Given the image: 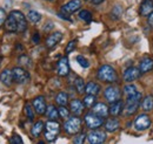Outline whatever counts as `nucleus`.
<instances>
[{"instance_id": "obj_31", "label": "nucleus", "mask_w": 153, "mask_h": 144, "mask_svg": "<svg viewBox=\"0 0 153 144\" xmlns=\"http://www.w3.org/2000/svg\"><path fill=\"white\" fill-rule=\"evenodd\" d=\"M24 111H25L26 117H27L30 121H33V120H34V112H36V111H34V109H33L31 103H26V104H25Z\"/></svg>"}, {"instance_id": "obj_6", "label": "nucleus", "mask_w": 153, "mask_h": 144, "mask_svg": "<svg viewBox=\"0 0 153 144\" xmlns=\"http://www.w3.org/2000/svg\"><path fill=\"white\" fill-rule=\"evenodd\" d=\"M12 76H13V82L17 84H26L31 79L30 73L22 67H14L12 69Z\"/></svg>"}, {"instance_id": "obj_28", "label": "nucleus", "mask_w": 153, "mask_h": 144, "mask_svg": "<svg viewBox=\"0 0 153 144\" xmlns=\"http://www.w3.org/2000/svg\"><path fill=\"white\" fill-rule=\"evenodd\" d=\"M96 102H97L96 95H91V94H87L84 97V100H82V103H84V106L86 108H92L96 104Z\"/></svg>"}, {"instance_id": "obj_19", "label": "nucleus", "mask_w": 153, "mask_h": 144, "mask_svg": "<svg viewBox=\"0 0 153 144\" xmlns=\"http://www.w3.org/2000/svg\"><path fill=\"white\" fill-rule=\"evenodd\" d=\"M152 69H153V59L144 57V59L139 62V71H140V74H146V73L151 72Z\"/></svg>"}, {"instance_id": "obj_18", "label": "nucleus", "mask_w": 153, "mask_h": 144, "mask_svg": "<svg viewBox=\"0 0 153 144\" xmlns=\"http://www.w3.org/2000/svg\"><path fill=\"white\" fill-rule=\"evenodd\" d=\"M153 11V0H143L139 7V13L141 17H147Z\"/></svg>"}, {"instance_id": "obj_35", "label": "nucleus", "mask_w": 153, "mask_h": 144, "mask_svg": "<svg viewBox=\"0 0 153 144\" xmlns=\"http://www.w3.org/2000/svg\"><path fill=\"white\" fill-rule=\"evenodd\" d=\"M137 91H138V90H137V87H135L134 84H131V83H128V84H126V86L124 87V94H125L126 96L133 95Z\"/></svg>"}, {"instance_id": "obj_47", "label": "nucleus", "mask_w": 153, "mask_h": 144, "mask_svg": "<svg viewBox=\"0 0 153 144\" xmlns=\"http://www.w3.org/2000/svg\"><path fill=\"white\" fill-rule=\"evenodd\" d=\"M85 1H87V0H85Z\"/></svg>"}, {"instance_id": "obj_41", "label": "nucleus", "mask_w": 153, "mask_h": 144, "mask_svg": "<svg viewBox=\"0 0 153 144\" xmlns=\"http://www.w3.org/2000/svg\"><path fill=\"white\" fill-rule=\"evenodd\" d=\"M6 12H5V10H2V8H0V28L2 27V25L5 24V20H6Z\"/></svg>"}, {"instance_id": "obj_11", "label": "nucleus", "mask_w": 153, "mask_h": 144, "mask_svg": "<svg viewBox=\"0 0 153 144\" xmlns=\"http://www.w3.org/2000/svg\"><path fill=\"white\" fill-rule=\"evenodd\" d=\"M80 8H81V0H71L61 7V13L70 15L78 12Z\"/></svg>"}, {"instance_id": "obj_22", "label": "nucleus", "mask_w": 153, "mask_h": 144, "mask_svg": "<svg viewBox=\"0 0 153 144\" xmlns=\"http://www.w3.org/2000/svg\"><path fill=\"white\" fill-rule=\"evenodd\" d=\"M104 126L107 132H115L120 128V123L117 118H108L106 122H104Z\"/></svg>"}, {"instance_id": "obj_42", "label": "nucleus", "mask_w": 153, "mask_h": 144, "mask_svg": "<svg viewBox=\"0 0 153 144\" xmlns=\"http://www.w3.org/2000/svg\"><path fill=\"white\" fill-rule=\"evenodd\" d=\"M32 42L34 45H38L39 42H40V34L39 33H34L33 34V36H32Z\"/></svg>"}, {"instance_id": "obj_48", "label": "nucleus", "mask_w": 153, "mask_h": 144, "mask_svg": "<svg viewBox=\"0 0 153 144\" xmlns=\"http://www.w3.org/2000/svg\"><path fill=\"white\" fill-rule=\"evenodd\" d=\"M0 61H1V59H0Z\"/></svg>"}, {"instance_id": "obj_27", "label": "nucleus", "mask_w": 153, "mask_h": 144, "mask_svg": "<svg viewBox=\"0 0 153 144\" xmlns=\"http://www.w3.org/2000/svg\"><path fill=\"white\" fill-rule=\"evenodd\" d=\"M56 103L58 106H66L68 103V95L65 91H60L58 93L56 96Z\"/></svg>"}, {"instance_id": "obj_26", "label": "nucleus", "mask_w": 153, "mask_h": 144, "mask_svg": "<svg viewBox=\"0 0 153 144\" xmlns=\"http://www.w3.org/2000/svg\"><path fill=\"white\" fill-rule=\"evenodd\" d=\"M45 115H46V117H47L48 120H57L58 117H59L58 109L56 108L53 104H51V106H48V107L46 108Z\"/></svg>"}, {"instance_id": "obj_40", "label": "nucleus", "mask_w": 153, "mask_h": 144, "mask_svg": "<svg viewBox=\"0 0 153 144\" xmlns=\"http://www.w3.org/2000/svg\"><path fill=\"white\" fill-rule=\"evenodd\" d=\"M10 142H11L12 144H22L24 143V141L21 140V137H20L19 135H13V136L11 137Z\"/></svg>"}, {"instance_id": "obj_23", "label": "nucleus", "mask_w": 153, "mask_h": 144, "mask_svg": "<svg viewBox=\"0 0 153 144\" xmlns=\"http://www.w3.org/2000/svg\"><path fill=\"white\" fill-rule=\"evenodd\" d=\"M100 90H101V88L97 82L91 81L87 84H85V93L86 94H91V95H96L97 96L100 93Z\"/></svg>"}, {"instance_id": "obj_4", "label": "nucleus", "mask_w": 153, "mask_h": 144, "mask_svg": "<svg viewBox=\"0 0 153 144\" xmlns=\"http://www.w3.org/2000/svg\"><path fill=\"white\" fill-rule=\"evenodd\" d=\"M59 132H60V124L56 120H48V122L45 124V129H44L45 140L47 142H54L57 140Z\"/></svg>"}, {"instance_id": "obj_17", "label": "nucleus", "mask_w": 153, "mask_h": 144, "mask_svg": "<svg viewBox=\"0 0 153 144\" xmlns=\"http://www.w3.org/2000/svg\"><path fill=\"white\" fill-rule=\"evenodd\" d=\"M92 111L97 114L98 116H100V117H102V118H105V117H107L108 116V114H110V111H108V107L105 104V103H102V102H99V103H97L92 107Z\"/></svg>"}, {"instance_id": "obj_8", "label": "nucleus", "mask_w": 153, "mask_h": 144, "mask_svg": "<svg viewBox=\"0 0 153 144\" xmlns=\"http://www.w3.org/2000/svg\"><path fill=\"white\" fill-rule=\"evenodd\" d=\"M87 142L91 144H101L106 141V132L101 130L92 129L87 135H86Z\"/></svg>"}, {"instance_id": "obj_21", "label": "nucleus", "mask_w": 153, "mask_h": 144, "mask_svg": "<svg viewBox=\"0 0 153 144\" xmlns=\"http://www.w3.org/2000/svg\"><path fill=\"white\" fill-rule=\"evenodd\" d=\"M124 110V102L121 100H118L113 103H111L110 108H108V111L112 116H119Z\"/></svg>"}, {"instance_id": "obj_29", "label": "nucleus", "mask_w": 153, "mask_h": 144, "mask_svg": "<svg viewBox=\"0 0 153 144\" xmlns=\"http://www.w3.org/2000/svg\"><path fill=\"white\" fill-rule=\"evenodd\" d=\"M74 88H76V93L80 94V95L85 93V82H84V80H82L81 77H79V76H76V81H74Z\"/></svg>"}, {"instance_id": "obj_5", "label": "nucleus", "mask_w": 153, "mask_h": 144, "mask_svg": "<svg viewBox=\"0 0 153 144\" xmlns=\"http://www.w3.org/2000/svg\"><path fill=\"white\" fill-rule=\"evenodd\" d=\"M81 126H82V122L78 116H72L66 118L65 123H64V130L67 135H76L78 132L81 131Z\"/></svg>"}, {"instance_id": "obj_37", "label": "nucleus", "mask_w": 153, "mask_h": 144, "mask_svg": "<svg viewBox=\"0 0 153 144\" xmlns=\"http://www.w3.org/2000/svg\"><path fill=\"white\" fill-rule=\"evenodd\" d=\"M76 61H78V63H79L82 68H88V67H90L88 60H87L85 56H82V55H78V56H76Z\"/></svg>"}, {"instance_id": "obj_12", "label": "nucleus", "mask_w": 153, "mask_h": 144, "mask_svg": "<svg viewBox=\"0 0 153 144\" xmlns=\"http://www.w3.org/2000/svg\"><path fill=\"white\" fill-rule=\"evenodd\" d=\"M139 77H140V71L137 67H128L123 73V80L126 83H131L135 80H138Z\"/></svg>"}, {"instance_id": "obj_16", "label": "nucleus", "mask_w": 153, "mask_h": 144, "mask_svg": "<svg viewBox=\"0 0 153 144\" xmlns=\"http://www.w3.org/2000/svg\"><path fill=\"white\" fill-rule=\"evenodd\" d=\"M84 110H85V106H84L82 101H80L78 98H74V100L71 101V103H70V111L73 115L79 116V115H81L84 112Z\"/></svg>"}, {"instance_id": "obj_30", "label": "nucleus", "mask_w": 153, "mask_h": 144, "mask_svg": "<svg viewBox=\"0 0 153 144\" xmlns=\"http://www.w3.org/2000/svg\"><path fill=\"white\" fill-rule=\"evenodd\" d=\"M78 17H79L80 20H82V21L86 22V24H88V22L92 21V13H91L90 11H87V10H81V11L79 12Z\"/></svg>"}, {"instance_id": "obj_13", "label": "nucleus", "mask_w": 153, "mask_h": 144, "mask_svg": "<svg viewBox=\"0 0 153 144\" xmlns=\"http://www.w3.org/2000/svg\"><path fill=\"white\" fill-rule=\"evenodd\" d=\"M70 63L67 56H62L57 63V74L61 77H65L70 74Z\"/></svg>"}, {"instance_id": "obj_39", "label": "nucleus", "mask_w": 153, "mask_h": 144, "mask_svg": "<svg viewBox=\"0 0 153 144\" xmlns=\"http://www.w3.org/2000/svg\"><path fill=\"white\" fill-rule=\"evenodd\" d=\"M85 140H86V135L84 134V132H78L76 134V136L73 138V143H76V144H81V143H84L85 142Z\"/></svg>"}, {"instance_id": "obj_14", "label": "nucleus", "mask_w": 153, "mask_h": 144, "mask_svg": "<svg viewBox=\"0 0 153 144\" xmlns=\"http://www.w3.org/2000/svg\"><path fill=\"white\" fill-rule=\"evenodd\" d=\"M32 107L34 109V111L38 114V115H44L46 108H47V104H46V101H45V97L44 96H37L33 102H32Z\"/></svg>"}, {"instance_id": "obj_3", "label": "nucleus", "mask_w": 153, "mask_h": 144, "mask_svg": "<svg viewBox=\"0 0 153 144\" xmlns=\"http://www.w3.org/2000/svg\"><path fill=\"white\" fill-rule=\"evenodd\" d=\"M141 98H143V95L139 91H137L133 95L126 96V104L124 107V111L126 116H132L137 112V110L140 106Z\"/></svg>"}, {"instance_id": "obj_34", "label": "nucleus", "mask_w": 153, "mask_h": 144, "mask_svg": "<svg viewBox=\"0 0 153 144\" xmlns=\"http://www.w3.org/2000/svg\"><path fill=\"white\" fill-rule=\"evenodd\" d=\"M121 14H123V8H121V6L115 5L114 7H113V10H112V12H111L112 18L114 19V20H118V19L121 17Z\"/></svg>"}, {"instance_id": "obj_7", "label": "nucleus", "mask_w": 153, "mask_h": 144, "mask_svg": "<svg viewBox=\"0 0 153 144\" xmlns=\"http://www.w3.org/2000/svg\"><path fill=\"white\" fill-rule=\"evenodd\" d=\"M84 121H85L86 126H87L88 129H91V130H92V129H98V128H100V126L104 124V122H105L102 117L98 116L93 111L87 112V114L85 115V117H84Z\"/></svg>"}, {"instance_id": "obj_38", "label": "nucleus", "mask_w": 153, "mask_h": 144, "mask_svg": "<svg viewBox=\"0 0 153 144\" xmlns=\"http://www.w3.org/2000/svg\"><path fill=\"white\" fill-rule=\"evenodd\" d=\"M76 40H71V41L67 43L66 48H65V53H66V54L72 53V52L76 49Z\"/></svg>"}, {"instance_id": "obj_46", "label": "nucleus", "mask_w": 153, "mask_h": 144, "mask_svg": "<svg viewBox=\"0 0 153 144\" xmlns=\"http://www.w3.org/2000/svg\"><path fill=\"white\" fill-rule=\"evenodd\" d=\"M47 1H52V0H47Z\"/></svg>"}, {"instance_id": "obj_1", "label": "nucleus", "mask_w": 153, "mask_h": 144, "mask_svg": "<svg viewBox=\"0 0 153 144\" xmlns=\"http://www.w3.org/2000/svg\"><path fill=\"white\" fill-rule=\"evenodd\" d=\"M5 29L8 33L19 34L27 29V19L20 11H12L5 20Z\"/></svg>"}, {"instance_id": "obj_32", "label": "nucleus", "mask_w": 153, "mask_h": 144, "mask_svg": "<svg viewBox=\"0 0 153 144\" xmlns=\"http://www.w3.org/2000/svg\"><path fill=\"white\" fill-rule=\"evenodd\" d=\"M27 19L32 24H37V22H39L41 20V14L39 12H37V11H30L27 13Z\"/></svg>"}, {"instance_id": "obj_45", "label": "nucleus", "mask_w": 153, "mask_h": 144, "mask_svg": "<svg viewBox=\"0 0 153 144\" xmlns=\"http://www.w3.org/2000/svg\"><path fill=\"white\" fill-rule=\"evenodd\" d=\"M102 1H105V0H92V2H93L94 5H99V4H101Z\"/></svg>"}, {"instance_id": "obj_36", "label": "nucleus", "mask_w": 153, "mask_h": 144, "mask_svg": "<svg viewBox=\"0 0 153 144\" xmlns=\"http://www.w3.org/2000/svg\"><path fill=\"white\" fill-rule=\"evenodd\" d=\"M18 62H19V65L25 66V67H30V66H31V59L25 54L20 55L19 59H18Z\"/></svg>"}, {"instance_id": "obj_25", "label": "nucleus", "mask_w": 153, "mask_h": 144, "mask_svg": "<svg viewBox=\"0 0 153 144\" xmlns=\"http://www.w3.org/2000/svg\"><path fill=\"white\" fill-rule=\"evenodd\" d=\"M141 108L144 111H151L153 109V95H147L141 98Z\"/></svg>"}, {"instance_id": "obj_2", "label": "nucleus", "mask_w": 153, "mask_h": 144, "mask_svg": "<svg viewBox=\"0 0 153 144\" xmlns=\"http://www.w3.org/2000/svg\"><path fill=\"white\" fill-rule=\"evenodd\" d=\"M97 77L105 83H114L118 81V74L110 65H102L97 72Z\"/></svg>"}, {"instance_id": "obj_44", "label": "nucleus", "mask_w": 153, "mask_h": 144, "mask_svg": "<svg viewBox=\"0 0 153 144\" xmlns=\"http://www.w3.org/2000/svg\"><path fill=\"white\" fill-rule=\"evenodd\" d=\"M52 28H53V22H47V26H44V31L45 32H48Z\"/></svg>"}, {"instance_id": "obj_24", "label": "nucleus", "mask_w": 153, "mask_h": 144, "mask_svg": "<svg viewBox=\"0 0 153 144\" xmlns=\"http://www.w3.org/2000/svg\"><path fill=\"white\" fill-rule=\"evenodd\" d=\"M44 129H45V123H44L42 121H38V122H36V123L33 124V126H32L31 134L33 135V137H39V136L42 134Z\"/></svg>"}, {"instance_id": "obj_9", "label": "nucleus", "mask_w": 153, "mask_h": 144, "mask_svg": "<svg viewBox=\"0 0 153 144\" xmlns=\"http://www.w3.org/2000/svg\"><path fill=\"white\" fill-rule=\"evenodd\" d=\"M104 97L108 103H113L121 98V90L117 86H108L104 90Z\"/></svg>"}, {"instance_id": "obj_43", "label": "nucleus", "mask_w": 153, "mask_h": 144, "mask_svg": "<svg viewBox=\"0 0 153 144\" xmlns=\"http://www.w3.org/2000/svg\"><path fill=\"white\" fill-rule=\"evenodd\" d=\"M147 17H149V19H147V24H149V26L153 27V11L147 15Z\"/></svg>"}, {"instance_id": "obj_33", "label": "nucleus", "mask_w": 153, "mask_h": 144, "mask_svg": "<svg viewBox=\"0 0 153 144\" xmlns=\"http://www.w3.org/2000/svg\"><path fill=\"white\" fill-rule=\"evenodd\" d=\"M58 112H59V116L64 120L70 117V110L66 108V106H59V109H58Z\"/></svg>"}, {"instance_id": "obj_20", "label": "nucleus", "mask_w": 153, "mask_h": 144, "mask_svg": "<svg viewBox=\"0 0 153 144\" xmlns=\"http://www.w3.org/2000/svg\"><path fill=\"white\" fill-rule=\"evenodd\" d=\"M0 81L4 86L6 87H11L13 84V76H12V71L10 69H5L0 74Z\"/></svg>"}, {"instance_id": "obj_10", "label": "nucleus", "mask_w": 153, "mask_h": 144, "mask_svg": "<svg viewBox=\"0 0 153 144\" xmlns=\"http://www.w3.org/2000/svg\"><path fill=\"white\" fill-rule=\"evenodd\" d=\"M151 126V118L146 114H140L134 120V128L138 131H145Z\"/></svg>"}, {"instance_id": "obj_15", "label": "nucleus", "mask_w": 153, "mask_h": 144, "mask_svg": "<svg viewBox=\"0 0 153 144\" xmlns=\"http://www.w3.org/2000/svg\"><path fill=\"white\" fill-rule=\"evenodd\" d=\"M62 40V33L61 32H54L47 36L46 39V47L48 49H53L58 43Z\"/></svg>"}]
</instances>
